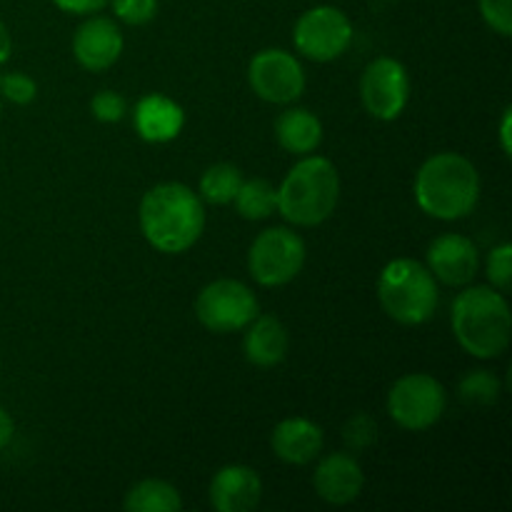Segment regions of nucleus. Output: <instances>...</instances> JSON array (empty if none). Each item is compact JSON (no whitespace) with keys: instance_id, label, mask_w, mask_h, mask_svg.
Masks as SVG:
<instances>
[{"instance_id":"26","label":"nucleus","mask_w":512,"mask_h":512,"mask_svg":"<svg viewBox=\"0 0 512 512\" xmlns=\"http://www.w3.org/2000/svg\"><path fill=\"white\" fill-rule=\"evenodd\" d=\"M343 440L345 445H348V450H353V453L368 450L370 445L378 440V423H375L368 413L353 415V418H348V423H345Z\"/></svg>"},{"instance_id":"10","label":"nucleus","mask_w":512,"mask_h":512,"mask_svg":"<svg viewBox=\"0 0 512 512\" xmlns=\"http://www.w3.org/2000/svg\"><path fill=\"white\" fill-rule=\"evenodd\" d=\"M248 83L265 103L293 105L305 93V70L288 50L265 48L250 60Z\"/></svg>"},{"instance_id":"19","label":"nucleus","mask_w":512,"mask_h":512,"mask_svg":"<svg viewBox=\"0 0 512 512\" xmlns=\"http://www.w3.org/2000/svg\"><path fill=\"white\" fill-rule=\"evenodd\" d=\"M275 138L280 148L303 158L323 143V123L308 108H285L275 120Z\"/></svg>"},{"instance_id":"20","label":"nucleus","mask_w":512,"mask_h":512,"mask_svg":"<svg viewBox=\"0 0 512 512\" xmlns=\"http://www.w3.org/2000/svg\"><path fill=\"white\" fill-rule=\"evenodd\" d=\"M123 508L128 512H180L183 510V498H180L175 485L158 478H148L135 483L125 493Z\"/></svg>"},{"instance_id":"9","label":"nucleus","mask_w":512,"mask_h":512,"mask_svg":"<svg viewBox=\"0 0 512 512\" xmlns=\"http://www.w3.org/2000/svg\"><path fill=\"white\" fill-rule=\"evenodd\" d=\"M293 43L303 58L330 63L348 53L353 43V23L335 5H315L305 10L295 23Z\"/></svg>"},{"instance_id":"11","label":"nucleus","mask_w":512,"mask_h":512,"mask_svg":"<svg viewBox=\"0 0 512 512\" xmlns=\"http://www.w3.org/2000/svg\"><path fill=\"white\" fill-rule=\"evenodd\" d=\"M360 98L375 120L400 118L410 100V75L395 58H375L360 78Z\"/></svg>"},{"instance_id":"22","label":"nucleus","mask_w":512,"mask_h":512,"mask_svg":"<svg viewBox=\"0 0 512 512\" xmlns=\"http://www.w3.org/2000/svg\"><path fill=\"white\" fill-rule=\"evenodd\" d=\"M243 185V173L233 163H215L200 178V200L210 205H230Z\"/></svg>"},{"instance_id":"18","label":"nucleus","mask_w":512,"mask_h":512,"mask_svg":"<svg viewBox=\"0 0 512 512\" xmlns=\"http://www.w3.org/2000/svg\"><path fill=\"white\" fill-rule=\"evenodd\" d=\"M290 350V335L283 320L275 315H255L245 328L243 353L255 368H275L285 360Z\"/></svg>"},{"instance_id":"28","label":"nucleus","mask_w":512,"mask_h":512,"mask_svg":"<svg viewBox=\"0 0 512 512\" xmlns=\"http://www.w3.org/2000/svg\"><path fill=\"white\" fill-rule=\"evenodd\" d=\"M108 3L113 5L115 18L133 28L148 25L158 15V0H108Z\"/></svg>"},{"instance_id":"34","label":"nucleus","mask_w":512,"mask_h":512,"mask_svg":"<svg viewBox=\"0 0 512 512\" xmlns=\"http://www.w3.org/2000/svg\"><path fill=\"white\" fill-rule=\"evenodd\" d=\"M0 113H3V98H0Z\"/></svg>"},{"instance_id":"23","label":"nucleus","mask_w":512,"mask_h":512,"mask_svg":"<svg viewBox=\"0 0 512 512\" xmlns=\"http://www.w3.org/2000/svg\"><path fill=\"white\" fill-rule=\"evenodd\" d=\"M500 393H503V385H500L498 375L490 373V370H470L463 375V380L458 383V398L463 400L470 408H483V405L498 403Z\"/></svg>"},{"instance_id":"27","label":"nucleus","mask_w":512,"mask_h":512,"mask_svg":"<svg viewBox=\"0 0 512 512\" xmlns=\"http://www.w3.org/2000/svg\"><path fill=\"white\" fill-rule=\"evenodd\" d=\"M90 113L100 123H120L128 115V100L115 90H100L90 100Z\"/></svg>"},{"instance_id":"13","label":"nucleus","mask_w":512,"mask_h":512,"mask_svg":"<svg viewBox=\"0 0 512 512\" xmlns=\"http://www.w3.org/2000/svg\"><path fill=\"white\" fill-rule=\"evenodd\" d=\"M480 255L470 238L458 233H445L430 243L428 270L435 280L450 288H465L478 275Z\"/></svg>"},{"instance_id":"5","label":"nucleus","mask_w":512,"mask_h":512,"mask_svg":"<svg viewBox=\"0 0 512 512\" xmlns=\"http://www.w3.org/2000/svg\"><path fill=\"white\" fill-rule=\"evenodd\" d=\"M380 308L400 325H423L438 310V280L428 265L413 258H395L380 270Z\"/></svg>"},{"instance_id":"24","label":"nucleus","mask_w":512,"mask_h":512,"mask_svg":"<svg viewBox=\"0 0 512 512\" xmlns=\"http://www.w3.org/2000/svg\"><path fill=\"white\" fill-rule=\"evenodd\" d=\"M0 98L13 105H30L38 98V83L28 73L10 70L0 75Z\"/></svg>"},{"instance_id":"25","label":"nucleus","mask_w":512,"mask_h":512,"mask_svg":"<svg viewBox=\"0 0 512 512\" xmlns=\"http://www.w3.org/2000/svg\"><path fill=\"white\" fill-rule=\"evenodd\" d=\"M485 273H488L490 285L500 293H508L512 285V245L503 243L493 248L485 260Z\"/></svg>"},{"instance_id":"14","label":"nucleus","mask_w":512,"mask_h":512,"mask_svg":"<svg viewBox=\"0 0 512 512\" xmlns=\"http://www.w3.org/2000/svg\"><path fill=\"white\" fill-rule=\"evenodd\" d=\"M365 485L363 468L350 453H330L313 473V488L328 505H350L360 498Z\"/></svg>"},{"instance_id":"33","label":"nucleus","mask_w":512,"mask_h":512,"mask_svg":"<svg viewBox=\"0 0 512 512\" xmlns=\"http://www.w3.org/2000/svg\"><path fill=\"white\" fill-rule=\"evenodd\" d=\"M510 123H512V110L505 108L503 123H500V145H503L505 155H510V150H512V145H510Z\"/></svg>"},{"instance_id":"7","label":"nucleus","mask_w":512,"mask_h":512,"mask_svg":"<svg viewBox=\"0 0 512 512\" xmlns=\"http://www.w3.org/2000/svg\"><path fill=\"white\" fill-rule=\"evenodd\" d=\"M448 408V393L443 383L428 373L403 375L388 393V415L410 433L433 428Z\"/></svg>"},{"instance_id":"17","label":"nucleus","mask_w":512,"mask_h":512,"mask_svg":"<svg viewBox=\"0 0 512 512\" xmlns=\"http://www.w3.org/2000/svg\"><path fill=\"white\" fill-rule=\"evenodd\" d=\"M323 445V428L308 418L280 420L270 435V448H273L275 458L288 465H310L320 458Z\"/></svg>"},{"instance_id":"21","label":"nucleus","mask_w":512,"mask_h":512,"mask_svg":"<svg viewBox=\"0 0 512 512\" xmlns=\"http://www.w3.org/2000/svg\"><path fill=\"white\" fill-rule=\"evenodd\" d=\"M235 210L245 220H265L278 213V188L263 178L243 180L233 198Z\"/></svg>"},{"instance_id":"30","label":"nucleus","mask_w":512,"mask_h":512,"mask_svg":"<svg viewBox=\"0 0 512 512\" xmlns=\"http://www.w3.org/2000/svg\"><path fill=\"white\" fill-rule=\"evenodd\" d=\"M55 8L70 15H93L108 5V0H53Z\"/></svg>"},{"instance_id":"29","label":"nucleus","mask_w":512,"mask_h":512,"mask_svg":"<svg viewBox=\"0 0 512 512\" xmlns=\"http://www.w3.org/2000/svg\"><path fill=\"white\" fill-rule=\"evenodd\" d=\"M480 15L495 33L510 38L512 35V0H480Z\"/></svg>"},{"instance_id":"6","label":"nucleus","mask_w":512,"mask_h":512,"mask_svg":"<svg viewBox=\"0 0 512 512\" xmlns=\"http://www.w3.org/2000/svg\"><path fill=\"white\" fill-rule=\"evenodd\" d=\"M305 258L308 250L298 233L290 228H268L250 245L248 273L263 288H280L298 278Z\"/></svg>"},{"instance_id":"1","label":"nucleus","mask_w":512,"mask_h":512,"mask_svg":"<svg viewBox=\"0 0 512 512\" xmlns=\"http://www.w3.org/2000/svg\"><path fill=\"white\" fill-rule=\"evenodd\" d=\"M143 238L158 253L178 255L193 248L205 230V205L183 183L153 185L138 208Z\"/></svg>"},{"instance_id":"16","label":"nucleus","mask_w":512,"mask_h":512,"mask_svg":"<svg viewBox=\"0 0 512 512\" xmlns=\"http://www.w3.org/2000/svg\"><path fill=\"white\" fill-rule=\"evenodd\" d=\"M133 125L135 133H138L145 143L163 145L183 133L185 113L173 98H168V95L148 93L135 103Z\"/></svg>"},{"instance_id":"2","label":"nucleus","mask_w":512,"mask_h":512,"mask_svg":"<svg viewBox=\"0 0 512 512\" xmlns=\"http://www.w3.org/2000/svg\"><path fill=\"white\" fill-rule=\"evenodd\" d=\"M415 203L435 220H463L480 200V173L460 153H435L415 173Z\"/></svg>"},{"instance_id":"32","label":"nucleus","mask_w":512,"mask_h":512,"mask_svg":"<svg viewBox=\"0 0 512 512\" xmlns=\"http://www.w3.org/2000/svg\"><path fill=\"white\" fill-rule=\"evenodd\" d=\"M13 55V35H10L8 25L0 20V65H5Z\"/></svg>"},{"instance_id":"12","label":"nucleus","mask_w":512,"mask_h":512,"mask_svg":"<svg viewBox=\"0 0 512 512\" xmlns=\"http://www.w3.org/2000/svg\"><path fill=\"white\" fill-rule=\"evenodd\" d=\"M123 33L113 18L90 15L85 23L78 25L73 35V55L80 68L90 73H103L113 68L123 55Z\"/></svg>"},{"instance_id":"3","label":"nucleus","mask_w":512,"mask_h":512,"mask_svg":"<svg viewBox=\"0 0 512 512\" xmlns=\"http://www.w3.org/2000/svg\"><path fill=\"white\" fill-rule=\"evenodd\" d=\"M455 340L468 355L493 360L508 350L512 313L505 293L490 285H470L453 300L450 310Z\"/></svg>"},{"instance_id":"4","label":"nucleus","mask_w":512,"mask_h":512,"mask_svg":"<svg viewBox=\"0 0 512 512\" xmlns=\"http://www.w3.org/2000/svg\"><path fill=\"white\" fill-rule=\"evenodd\" d=\"M340 200L338 168L320 155H303L278 185V213L295 228H315Z\"/></svg>"},{"instance_id":"31","label":"nucleus","mask_w":512,"mask_h":512,"mask_svg":"<svg viewBox=\"0 0 512 512\" xmlns=\"http://www.w3.org/2000/svg\"><path fill=\"white\" fill-rule=\"evenodd\" d=\"M13 435H15L13 418H10L8 410H5L3 405H0V450L8 448L10 440H13Z\"/></svg>"},{"instance_id":"8","label":"nucleus","mask_w":512,"mask_h":512,"mask_svg":"<svg viewBox=\"0 0 512 512\" xmlns=\"http://www.w3.org/2000/svg\"><path fill=\"white\" fill-rule=\"evenodd\" d=\"M195 315L210 333H238L258 315V298L240 280L220 278L200 290L195 298Z\"/></svg>"},{"instance_id":"15","label":"nucleus","mask_w":512,"mask_h":512,"mask_svg":"<svg viewBox=\"0 0 512 512\" xmlns=\"http://www.w3.org/2000/svg\"><path fill=\"white\" fill-rule=\"evenodd\" d=\"M263 498V480L250 465H225L210 480V505L218 512H250Z\"/></svg>"}]
</instances>
